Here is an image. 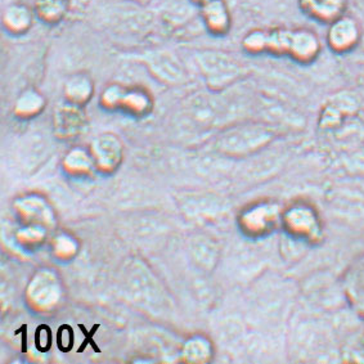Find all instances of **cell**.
<instances>
[{
	"instance_id": "obj_1",
	"label": "cell",
	"mask_w": 364,
	"mask_h": 364,
	"mask_svg": "<svg viewBox=\"0 0 364 364\" xmlns=\"http://www.w3.org/2000/svg\"><path fill=\"white\" fill-rule=\"evenodd\" d=\"M242 48L247 53L286 54L295 61H314L321 52V41L308 28H257L245 35Z\"/></svg>"
},
{
	"instance_id": "obj_2",
	"label": "cell",
	"mask_w": 364,
	"mask_h": 364,
	"mask_svg": "<svg viewBox=\"0 0 364 364\" xmlns=\"http://www.w3.org/2000/svg\"><path fill=\"white\" fill-rule=\"evenodd\" d=\"M363 38V27L350 14H344L328 23L327 46L335 53H346L358 47Z\"/></svg>"
},
{
	"instance_id": "obj_3",
	"label": "cell",
	"mask_w": 364,
	"mask_h": 364,
	"mask_svg": "<svg viewBox=\"0 0 364 364\" xmlns=\"http://www.w3.org/2000/svg\"><path fill=\"white\" fill-rule=\"evenodd\" d=\"M203 25L210 34L224 36L230 33L232 16L225 0H211L200 7Z\"/></svg>"
},
{
	"instance_id": "obj_4",
	"label": "cell",
	"mask_w": 364,
	"mask_h": 364,
	"mask_svg": "<svg viewBox=\"0 0 364 364\" xmlns=\"http://www.w3.org/2000/svg\"><path fill=\"white\" fill-rule=\"evenodd\" d=\"M35 17L34 8L25 3H12L4 9L1 23L7 34L22 36L31 30Z\"/></svg>"
},
{
	"instance_id": "obj_5",
	"label": "cell",
	"mask_w": 364,
	"mask_h": 364,
	"mask_svg": "<svg viewBox=\"0 0 364 364\" xmlns=\"http://www.w3.org/2000/svg\"><path fill=\"white\" fill-rule=\"evenodd\" d=\"M304 14L313 20L330 23L346 12L348 0H297Z\"/></svg>"
},
{
	"instance_id": "obj_6",
	"label": "cell",
	"mask_w": 364,
	"mask_h": 364,
	"mask_svg": "<svg viewBox=\"0 0 364 364\" xmlns=\"http://www.w3.org/2000/svg\"><path fill=\"white\" fill-rule=\"evenodd\" d=\"M198 62L205 73L210 75H219V76H230L235 77L241 68L237 63L235 58L230 57V54L224 52H216V50H208L198 54Z\"/></svg>"
},
{
	"instance_id": "obj_7",
	"label": "cell",
	"mask_w": 364,
	"mask_h": 364,
	"mask_svg": "<svg viewBox=\"0 0 364 364\" xmlns=\"http://www.w3.org/2000/svg\"><path fill=\"white\" fill-rule=\"evenodd\" d=\"M33 8L38 20L49 26H57L70 14L71 0H34Z\"/></svg>"
},
{
	"instance_id": "obj_8",
	"label": "cell",
	"mask_w": 364,
	"mask_h": 364,
	"mask_svg": "<svg viewBox=\"0 0 364 364\" xmlns=\"http://www.w3.org/2000/svg\"><path fill=\"white\" fill-rule=\"evenodd\" d=\"M66 90L71 100L85 101L92 93V80L85 74L74 75L68 80Z\"/></svg>"
},
{
	"instance_id": "obj_9",
	"label": "cell",
	"mask_w": 364,
	"mask_h": 364,
	"mask_svg": "<svg viewBox=\"0 0 364 364\" xmlns=\"http://www.w3.org/2000/svg\"><path fill=\"white\" fill-rule=\"evenodd\" d=\"M193 6H196V7H203V4H206V3H209V1H211V0H189Z\"/></svg>"
}]
</instances>
